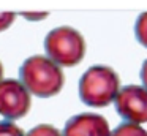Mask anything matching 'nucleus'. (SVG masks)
Wrapping results in <instances>:
<instances>
[{
    "instance_id": "nucleus-1",
    "label": "nucleus",
    "mask_w": 147,
    "mask_h": 136,
    "mask_svg": "<svg viewBox=\"0 0 147 136\" xmlns=\"http://www.w3.org/2000/svg\"><path fill=\"white\" fill-rule=\"evenodd\" d=\"M19 76L27 90L40 98L57 95L65 82L62 68L49 57L43 55L29 57L21 66Z\"/></svg>"
},
{
    "instance_id": "nucleus-2",
    "label": "nucleus",
    "mask_w": 147,
    "mask_h": 136,
    "mask_svg": "<svg viewBox=\"0 0 147 136\" xmlns=\"http://www.w3.org/2000/svg\"><path fill=\"white\" fill-rule=\"evenodd\" d=\"M120 79L112 68L105 65L90 66L79 79V98L92 108H106L115 101L120 92Z\"/></svg>"
},
{
    "instance_id": "nucleus-3",
    "label": "nucleus",
    "mask_w": 147,
    "mask_h": 136,
    "mask_svg": "<svg viewBox=\"0 0 147 136\" xmlns=\"http://www.w3.org/2000/svg\"><path fill=\"white\" fill-rule=\"evenodd\" d=\"M45 51L59 66H74L84 59L86 41L73 27H57L46 35Z\"/></svg>"
},
{
    "instance_id": "nucleus-4",
    "label": "nucleus",
    "mask_w": 147,
    "mask_h": 136,
    "mask_svg": "<svg viewBox=\"0 0 147 136\" xmlns=\"http://www.w3.org/2000/svg\"><path fill=\"white\" fill-rule=\"evenodd\" d=\"M30 92L16 79L0 81V114L8 120L24 117L30 109Z\"/></svg>"
},
{
    "instance_id": "nucleus-5",
    "label": "nucleus",
    "mask_w": 147,
    "mask_h": 136,
    "mask_svg": "<svg viewBox=\"0 0 147 136\" xmlns=\"http://www.w3.org/2000/svg\"><path fill=\"white\" fill-rule=\"evenodd\" d=\"M115 111L130 123L147 122V89L142 85H125L115 98Z\"/></svg>"
},
{
    "instance_id": "nucleus-6",
    "label": "nucleus",
    "mask_w": 147,
    "mask_h": 136,
    "mask_svg": "<svg viewBox=\"0 0 147 136\" xmlns=\"http://www.w3.org/2000/svg\"><path fill=\"white\" fill-rule=\"evenodd\" d=\"M63 136H111L109 123L100 114L82 112L71 117L62 131Z\"/></svg>"
},
{
    "instance_id": "nucleus-7",
    "label": "nucleus",
    "mask_w": 147,
    "mask_h": 136,
    "mask_svg": "<svg viewBox=\"0 0 147 136\" xmlns=\"http://www.w3.org/2000/svg\"><path fill=\"white\" fill-rule=\"evenodd\" d=\"M111 136H147V130H144L136 123L123 122L114 131H111Z\"/></svg>"
},
{
    "instance_id": "nucleus-8",
    "label": "nucleus",
    "mask_w": 147,
    "mask_h": 136,
    "mask_svg": "<svg viewBox=\"0 0 147 136\" xmlns=\"http://www.w3.org/2000/svg\"><path fill=\"white\" fill-rule=\"evenodd\" d=\"M134 35H136V40L139 41L142 46L147 47V11L142 13V14H139V18L136 19Z\"/></svg>"
},
{
    "instance_id": "nucleus-9",
    "label": "nucleus",
    "mask_w": 147,
    "mask_h": 136,
    "mask_svg": "<svg viewBox=\"0 0 147 136\" xmlns=\"http://www.w3.org/2000/svg\"><path fill=\"white\" fill-rule=\"evenodd\" d=\"M26 136H63V135L55 127L41 123V125H36L35 128H32Z\"/></svg>"
},
{
    "instance_id": "nucleus-10",
    "label": "nucleus",
    "mask_w": 147,
    "mask_h": 136,
    "mask_svg": "<svg viewBox=\"0 0 147 136\" xmlns=\"http://www.w3.org/2000/svg\"><path fill=\"white\" fill-rule=\"evenodd\" d=\"M0 136H24V131L13 122H0Z\"/></svg>"
},
{
    "instance_id": "nucleus-11",
    "label": "nucleus",
    "mask_w": 147,
    "mask_h": 136,
    "mask_svg": "<svg viewBox=\"0 0 147 136\" xmlns=\"http://www.w3.org/2000/svg\"><path fill=\"white\" fill-rule=\"evenodd\" d=\"M16 14L14 13H0V32L7 30L11 24H13Z\"/></svg>"
},
{
    "instance_id": "nucleus-12",
    "label": "nucleus",
    "mask_w": 147,
    "mask_h": 136,
    "mask_svg": "<svg viewBox=\"0 0 147 136\" xmlns=\"http://www.w3.org/2000/svg\"><path fill=\"white\" fill-rule=\"evenodd\" d=\"M24 18H27L29 21H40V19L46 18L48 13H22Z\"/></svg>"
},
{
    "instance_id": "nucleus-13",
    "label": "nucleus",
    "mask_w": 147,
    "mask_h": 136,
    "mask_svg": "<svg viewBox=\"0 0 147 136\" xmlns=\"http://www.w3.org/2000/svg\"><path fill=\"white\" fill-rule=\"evenodd\" d=\"M139 76H141V81H142L144 87L147 89V59L144 60L142 66H141V73H139Z\"/></svg>"
},
{
    "instance_id": "nucleus-14",
    "label": "nucleus",
    "mask_w": 147,
    "mask_h": 136,
    "mask_svg": "<svg viewBox=\"0 0 147 136\" xmlns=\"http://www.w3.org/2000/svg\"><path fill=\"white\" fill-rule=\"evenodd\" d=\"M2 74H3V66H2V62H0V79H2Z\"/></svg>"
}]
</instances>
